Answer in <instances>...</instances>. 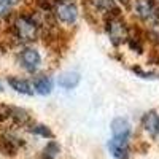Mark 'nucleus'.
<instances>
[{
  "label": "nucleus",
  "mask_w": 159,
  "mask_h": 159,
  "mask_svg": "<svg viewBox=\"0 0 159 159\" xmlns=\"http://www.w3.org/2000/svg\"><path fill=\"white\" fill-rule=\"evenodd\" d=\"M13 29H15V34L21 42H34V40H37V37H38L40 25L34 18L21 15V16L16 18Z\"/></svg>",
  "instance_id": "f257e3e1"
},
{
  "label": "nucleus",
  "mask_w": 159,
  "mask_h": 159,
  "mask_svg": "<svg viewBox=\"0 0 159 159\" xmlns=\"http://www.w3.org/2000/svg\"><path fill=\"white\" fill-rule=\"evenodd\" d=\"M107 32H108V37L110 40L115 43V45H119L126 42L129 38V30H127V25L126 22L119 18V15H111L108 16V21H107Z\"/></svg>",
  "instance_id": "f03ea898"
},
{
  "label": "nucleus",
  "mask_w": 159,
  "mask_h": 159,
  "mask_svg": "<svg viewBox=\"0 0 159 159\" xmlns=\"http://www.w3.org/2000/svg\"><path fill=\"white\" fill-rule=\"evenodd\" d=\"M135 13L137 16L151 24H159V7L154 0H137L135 2Z\"/></svg>",
  "instance_id": "7ed1b4c3"
},
{
  "label": "nucleus",
  "mask_w": 159,
  "mask_h": 159,
  "mask_svg": "<svg viewBox=\"0 0 159 159\" xmlns=\"http://www.w3.org/2000/svg\"><path fill=\"white\" fill-rule=\"evenodd\" d=\"M19 62L27 72L34 73L40 67V64H42V56H40V52L37 49L25 48V49L21 51V54H19Z\"/></svg>",
  "instance_id": "20e7f679"
},
{
  "label": "nucleus",
  "mask_w": 159,
  "mask_h": 159,
  "mask_svg": "<svg viewBox=\"0 0 159 159\" xmlns=\"http://www.w3.org/2000/svg\"><path fill=\"white\" fill-rule=\"evenodd\" d=\"M56 18L64 24H73L78 19V8L72 2H61L56 7Z\"/></svg>",
  "instance_id": "39448f33"
},
{
  "label": "nucleus",
  "mask_w": 159,
  "mask_h": 159,
  "mask_svg": "<svg viewBox=\"0 0 159 159\" xmlns=\"http://www.w3.org/2000/svg\"><path fill=\"white\" fill-rule=\"evenodd\" d=\"M108 150L116 159H127L129 157V140L111 137V140L108 142Z\"/></svg>",
  "instance_id": "423d86ee"
},
{
  "label": "nucleus",
  "mask_w": 159,
  "mask_h": 159,
  "mask_svg": "<svg viewBox=\"0 0 159 159\" xmlns=\"http://www.w3.org/2000/svg\"><path fill=\"white\" fill-rule=\"evenodd\" d=\"M111 134L116 139H127L130 137V124L126 118H116L111 123Z\"/></svg>",
  "instance_id": "0eeeda50"
},
{
  "label": "nucleus",
  "mask_w": 159,
  "mask_h": 159,
  "mask_svg": "<svg viewBox=\"0 0 159 159\" xmlns=\"http://www.w3.org/2000/svg\"><path fill=\"white\" fill-rule=\"evenodd\" d=\"M8 84L15 89L19 94H25V96H32L34 94V86L30 84V81L24 78H18V76H10L8 78Z\"/></svg>",
  "instance_id": "6e6552de"
},
{
  "label": "nucleus",
  "mask_w": 159,
  "mask_h": 159,
  "mask_svg": "<svg viewBox=\"0 0 159 159\" xmlns=\"http://www.w3.org/2000/svg\"><path fill=\"white\" fill-rule=\"evenodd\" d=\"M34 91L38 92L42 96H48L49 92L52 91V80L46 75H40L34 80Z\"/></svg>",
  "instance_id": "1a4fd4ad"
},
{
  "label": "nucleus",
  "mask_w": 159,
  "mask_h": 159,
  "mask_svg": "<svg viewBox=\"0 0 159 159\" xmlns=\"http://www.w3.org/2000/svg\"><path fill=\"white\" fill-rule=\"evenodd\" d=\"M89 3L94 7L97 11L105 13V15H118V7L115 3V0H89Z\"/></svg>",
  "instance_id": "9d476101"
},
{
  "label": "nucleus",
  "mask_w": 159,
  "mask_h": 159,
  "mask_svg": "<svg viewBox=\"0 0 159 159\" xmlns=\"http://www.w3.org/2000/svg\"><path fill=\"white\" fill-rule=\"evenodd\" d=\"M80 75L75 73V72H65L62 73L59 78H57V84L64 89H73L80 84Z\"/></svg>",
  "instance_id": "9b49d317"
},
{
  "label": "nucleus",
  "mask_w": 159,
  "mask_h": 159,
  "mask_svg": "<svg viewBox=\"0 0 159 159\" xmlns=\"http://www.w3.org/2000/svg\"><path fill=\"white\" fill-rule=\"evenodd\" d=\"M143 127L147 132H150L151 135H156L159 132V116L154 111H150L143 116Z\"/></svg>",
  "instance_id": "f8f14e48"
},
{
  "label": "nucleus",
  "mask_w": 159,
  "mask_h": 159,
  "mask_svg": "<svg viewBox=\"0 0 159 159\" xmlns=\"http://www.w3.org/2000/svg\"><path fill=\"white\" fill-rule=\"evenodd\" d=\"M59 145L56 143V142H49L48 145H46V148L43 150V156H45V159H54L56 156H57V153H59Z\"/></svg>",
  "instance_id": "ddd939ff"
},
{
  "label": "nucleus",
  "mask_w": 159,
  "mask_h": 159,
  "mask_svg": "<svg viewBox=\"0 0 159 159\" xmlns=\"http://www.w3.org/2000/svg\"><path fill=\"white\" fill-rule=\"evenodd\" d=\"M32 132L34 134H38V135H42V137H48V139H52V132L46 127V126H35L34 129H32Z\"/></svg>",
  "instance_id": "4468645a"
},
{
  "label": "nucleus",
  "mask_w": 159,
  "mask_h": 159,
  "mask_svg": "<svg viewBox=\"0 0 159 159\" xmlns=\"http://www.w3.org/2000/svg\"><path fill=\"white\" fill-rule=\"evenodd\" d=\"M11 3H8L7 0H0V18H7L11 13Z\"/></svg>",
  "instance_id": "2eb2a0df"
},
{
  "label": "nucleus",
  "mask_w": 159,
  "mask_h": 159,
  "mask_svg": "<svg viewBox=\"0 0 159 159\" xmlns=\"http://www.w3.org/2000/svg\"><path fill=\"white\" fill-rule=\"evenodd\" d=\"M7 2H8V3H11V5H16V3L19 2V0H7Z\"/></svg>",
  "instance_id": "dca6fc26"
},
{
  "label": "nucleus",
  "mask_w": 159,
  "mask_h": 159,
  "mask_svg": "<svg viewBox=\"0 0 159 159\" xmlns=\"http://www.w3.org/2000/svg\"><path fill=\"white\" fill-rule=\"evenodd\" d=\"M0 91H3V89H2V86H0Z\"/></svg>",
  "instance_id": "f3484780"
},
{
  "label": "nucleus",
  "mask_w": 159,
  "mask_h": 159,
  "mask_svg": "<svg viewBox=\"0 0 159 159\" xmlns=\"http://www.w3.org/2000/svg\"><path fill=\"white\" fill-rule=\"evenodd\" d=\"M61 2H65V0H61Z\"/></svg>",
  "instance_id": "a211bd4d"
}]
</instances>
